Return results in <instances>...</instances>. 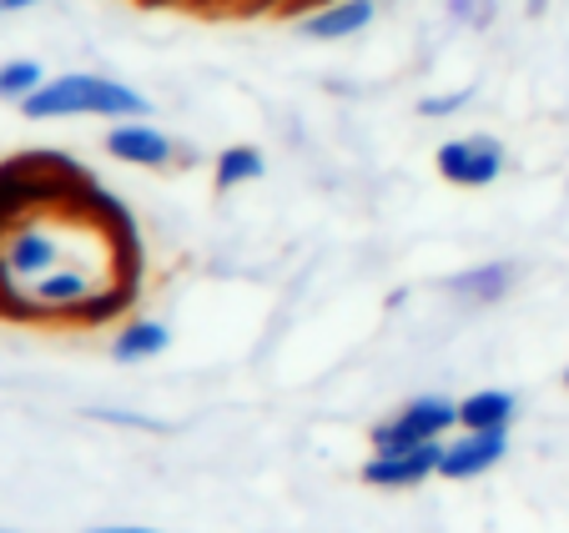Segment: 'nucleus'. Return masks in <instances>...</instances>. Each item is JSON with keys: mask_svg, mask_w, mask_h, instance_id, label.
<instances>
[{"mask_svg": "<svg viewBox=\"0 0 569 533\" xmlns=\"http://www.w3.org/2000/svg\"><path fill=\"white\" fill-rule=\"evenodd\" d=\"M21 111L31 121H56V117H147L151 101L141 91L121 81H107V76H87V71H71V76H56L46 81L41 91L21 101Z\"/></svg>", "mask_w": 569, "mask_h": 533, "instance_id": "f257e3e1", "label": "nucleus"}, {"mask_svg": "<svg viewBox=\"0 0 569 533\" xmlns=\"http://www.w3.org/2000/svg\"><path fill=\"white\" fill-rule=\"evenodd\" d=\"M443 428H459V403L429 393L413 398L398 418H383L373 428V453H403V449H423V443H439Z\"/></svg>", "mask_w": 569, "mask_h": 533, "instance_id": "f03ea898", "label": "nucleus"}, {"mask_svg": "<svg viewBox=\"0 0 569 533\" xmlns=\"http://www.w3.org/2000/svg\"><path fill=\"white\" fill-rule=\"evenodd\" d=\"M433 167H439V177L453 187H489V182H499V171H505V141H495V137L443 141Z\"/></svg>", "mask_w": 569, "mask_h": 533, "instance_id": "7ed1b4c3", "label": "nucleus"}, {"mask_svg": "<svg viewBox=\"0 0 569 533\" xmlns=\"http://www.w3.org/2000/svg\"><path fill=\"white\" fill-rule=\"evenodd\" d=\"M509 453V428H495V433H463L459 443H443V453H439V473L443 479H453V483H463V479H479V473H489L499 459Z\"/></svg>", "mask_w": 569, "mask_h": 533, "instance_id": "20e7f679", "label": "nucleus"}, {"mask_svg": "<svg viewBox=\"0 0 569 533\" xmlns=\"http://www.w3.org/2000/svg\"><path fill=\"white\" fill-rule=\"evenodd\" d=\"M439 453L443 443H423V449H403V453H373L363 463V483L368 489H413L429 473H439Z\"/></svg>", "mask_w": 569, "mask_h": 533, "instance_id": "39448f33", "label": "nucleus"}, {"mask_svg": "<svg viewBox=\"0 0 569 533\" xmlns=\"http://www.w3.org/2000/svg\"><path fill=\"white\" fill-rule=\"evenodd\" d=\"M107 151L117 161H131V167H167L177 157V147L161 137L157 127H141V121H117L107 131Z\"/></svg>", "mask_w": 569, "mask_h": 533, "instance_id": "423d86ee", "label": "nucleus"}, {"mask_svg": "<svg viewBox=\"0 0 569 533\" xmlns=\"http://www.w3.org/2000/svg\"><path fill=\"white\" fill-rule=\"evenodd\" d=\"M373 0H338V6H322V11L302 16V36L308 41H348L373 21Z\"/></svg>", "mask_w": 569, "mask_h": 533, "instance_id": "0eeeda50", "label": "nucleus"}, {"mask_svg": "<svg viewBox=\"0 0 569 533\" xmlns=\"http://www.w3.org/2000/svg\"><path fill=\"white\" fill-rule=\"evenodd\" d=\"M443 288H449L453 298L473 302V308H489V302L509 298V288H515V262H483V266H469V272L449 278Z\"/></svg>", "mask_w": 569, "mask_h": 533, "instance_id": "6e6552de", "label": "nucleus"}, {"mask_svg": "<svg viewBox=\"0 0 569 533\" xmlns=\"http://www.w3.org/2000/svg\"><path fill=\"white\" fill-rule=\"evenodd\" d=\"M519 413V398L509 388H483V393H469L459 403V428H473V433H495V428H509V418Z\"/></svg>", "mask_w": 569, "mask_h": 533, "instance_id": "1a4fd4ad", "label": "nucleus"}, {"mask_svg": "<svg viewBox=\"0 0 569 533\" xmlns=\"http://www.w3.org/2000/svg\"><path fill=\"white\" fill-rule=\"evenodd\" d=\"M172 348V332H167V322H151V318H137L127 322V328L117 332V363H147V358H157V352Z\"/></svg>", "mask_w": 569, "mask_h": 533, "instance_id": "9d476101", "label": "nucleus"}, {"mask_svg": "<svg viewBox=\"0 0 569 533\" xmlns=\"http://www.w3.org/2000/svg\"><path fill=\"white\" fill-rule=\"evenodd\" d=\"M137 288L141 282H127V278H117V282H107V288H97L81 308L71 312L66 322H81V328H101V322H111V318H121V312L137 302Z\"/></svg>", "mask_w": 569, "mask_h": 533, "instance_id": "9b49d317", "label": "nucleus"}, {"mask_svg": "<svg viewBox=\"0 0 569 533\" xmlns=\"http://www.w3.org/2000/svg\"><path fill=\"white\" fill-rule=\"evenodd\" d=\"M262 171H268V161H262L258 147H227L212 167V182H217V192H232L242 182H258Z\"/></svg>", "mask_w": 569, "mask_h": 533, "instance_id": "f8f14e48", "label": "nucleus"}, {"mask_svg": "<svg viewBox=\"0 0 569 533\" xmlns=\"http://www.w3.org/2000/svg\"><path fill=\"white\" fill-rule=\"evenodd\" d=\"M46 86L41 61H6L0 66V101H26L31 91Z\"/></svg>", "mask_w": 569, "mask_h": 533, "instance_id": "ddd939ff", "label": "nucleus"}, {"mask_svg": "<svg viewBox=\"0 0 569 533\" xmlns=\"http://www.w3.org/2000/svg\"><path fill=\"white\" fill-rule=\"evenodd\" d=\"M463 101H469V91H453V97H423L419 117H449V111H459Z\"/></svg>", "mask_w": 569, "mask_h": 533, "instance_id": "4468645a", "label": "nucleus"}, {"mask_svg": "<svg viewBox=\"0 0 569 533\" xmlns=\"http://www.w3.org/2000/svg\"><path fill=\"white\" fill-rule=\"evenodd\" d=\"M322 6H338V0H282V16H312Z\"/></svg>", "mask_w": 569, "mask_h": 533, "instance_id": "2eb2a0df", "label": "nucleus"}, {"mask_svg": "<svg viewBox=\"0 0 569 533\" xmlns=\"http://www.w3.org/2000/svg\"><path fill=\"white\" fill-rule=\"evenodd\" d=\"M242 11L258 16V11H282V0H242Z\"/></svg>", "mask_w": 569, "mask_h": 533, "instance_id": "dca6fc26", "label": "nucleus"}, {"mask_svg": "<svg viewBox=\"0 0 569 533\" xmlns=\"http://www.w3.org/2000/svg\"><path fill=\"white\" fill-rule=\"evenodd\" d=\"M0 6H6V11H31L36 0H0Z\"/></svg>", "mask_w": 569, "mask_h": 533, "instance_id": "f3484780", "label": "nucleus"}, {"mask_svg": "<svg viewBox=\"0 0 569 533\" xmlns=\"http://www.w3.org/2000/svg\"><path fill=\"white\" fill-rule=\"evenodd\" d=\"M473 11V0H453V16H469Z\"/></svg>", "mask_w": 569, "mask_h": 533, "instance_id": "a211bd4d", "label": "nucleus"}, {"mask_svg": "<svg viewBox=\"0 0 569 533\" xmlns=\"http://www.w3.org/2000/svg\"><path fill=\"white\" fill-rule=\"evenodd\" d=\"M91 533H157V529H91Z\"/></svg>", "mask_w": 569, "mask_h": 533, "instance_id": "6ab92c4d", "label": "nucleus"}, {"mask_svg": "<svg viewBox=\"0 0 569 533\" xmlns=\"http://www.w3.org/2000/svg\"><path fill=\"white\" fill-rule=\"evenodd\" d=\"M147 6H177V0H147Z\"/></svg>", "mask_w": 569, "mask_h": 533, "instance_id": "aec40b11", "label": "nucleus"}, {"mask_svg": "<svg viewBox=\"0 0 569 533\" xmlns=\"http://www.w3.org/2000/svg\"><path fill=\"white\" fill-rule=\"evenodd\" d=\"M565 388H569V368H565Z\"/></svg>", "mask_w": 569, "mask_h": 533, "instance_id": "412c9836", "label": "nucleus"}, {"mask_svg": "<svg viewBox=\"0 0 569 533\" xmlns=\"http://www.w3.org/2000/svg\"><path fill=\"white\" fill-rule=\"evenodd\" d=\"M0 16H6V6H0Z\"/></svg>", "mask_w": 569, "mask_h": 533, "instance_id": "4be33fe9", "label": "nucleus"}, {"mask_svg": "<svg viewBox=\"0 0 569 533\" xmlns=\"http://www.w3.org/2000/svg\"><path fill=\"white\" fill-rule=\"evenodd\" d=\"M0 533H6V529H0Z\"/></svg>", "mask_w": 569, "mask_h": 533, "instance_id": "5701e85b", "label": "nucleus"}]
</instances>
